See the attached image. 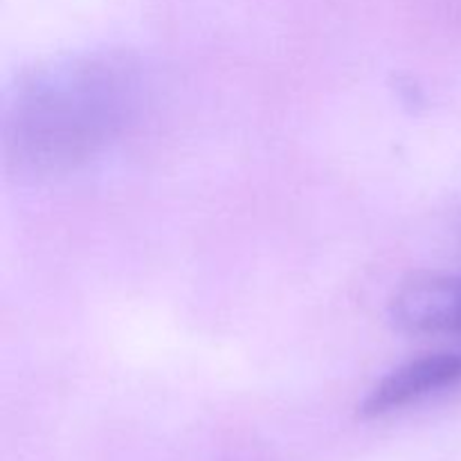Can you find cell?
<instances>
[{
	"label": "cell",
	"instance_id": "obj_3",
	"mask_svg": "<svg viewBox=\"0 0 461 461\" xmlns=\"http://www.w3.org/2000/svg\"><path fill=\"white\" fill-rule=\"evenodd\" d=\"M396 327L414 336L461 338V275H417L390 302Z\"/></svg>",
	"mask_w": 461,
	"mask_h": 461
},
{
	"label": "cell",
	"instance_id": "obj_1",
	"mask_svg": "<svg viewBox=\"0 0 461 461\" xmlns=\"http://www.w3.org/2000/svg\"><path fill=\"white\" fill-rule=\"evenodd\" d=\"M135 104L138 79L124 59L88 54L34 68L5 104V165L18 176L77 169L124 131Z\"/></svg>",
	"mask_w": 461,
	"mask_h": 461
},
{
	"label": "cell",
	"instance_id": "obj_2",
	"mask_svg": "<svg viewBox=\"0 0 461 461\" xmlns=\"http://www.w3.org/2000/svg\"><path fill=\"white\" fill-rule=\"evenodd\" d=\"M461 385V351H432L392 369L360 403V417L378 419Z\"/></svg>",
	"mask_w": 461,
	"mask_h": 461
}]
</instances>
